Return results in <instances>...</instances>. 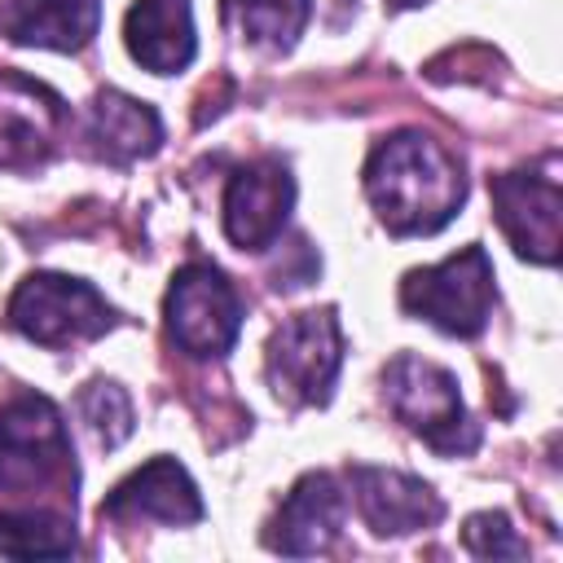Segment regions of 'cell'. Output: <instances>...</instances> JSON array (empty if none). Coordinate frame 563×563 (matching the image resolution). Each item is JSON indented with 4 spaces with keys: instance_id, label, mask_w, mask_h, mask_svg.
Returning a JSON list of instances; mask_svg holds the SVG:
<instances>
[{
    "instance_id": "6da1fadb",
    "label": "cell",
    "mask_w": 563,
    "mask_h": 563,
    "mask_svg": "<svg viewBox=\"0 0 563 563\" xmlns=\"http://www.w3.org/2000/svg\"><path fill=\"white\" fill-rule=\"evenodd\" d=\"M361 180L378 220L400 238L440 233L466 198L462 163L427 132H396L378 141Z\"/></svg>"
},
{
    "instance_id": "7a4b0ae2",
    "label": "cell",
    "mask_w": 563,
    "mask_h": 563,
    "mask_svg": "<svg viewBox=\"0 0 563 563\" xmlns=\"http://www.w3.org/2000/svg\"><path fill=\"white\" fill-rule=\"evenodd\" d=\"M493 260L479 242L462 246L457 255L431 264V268H413L400 282V308L418 321H431L444 334L471 339L488 325L493 312Z\"/></svg>"
},
{
    "instance_id": "3957f363",
    "label": "cell",
    "mask_w": 563,
    "mask_h": 563,
    "mask_svg": "<svg viewBox=\"0 0 563 563\" xmlns=\"http://www.w3.org/2000/svg\"><path fill=\"white\" fill-rule=\"evenodd\" d=\"M383 387H387V405L396 409V418L409 431H418L431 449L457 457V453H471L479 444V431L466 418L457 378L444 365H431L413 352H400V356H391Z\"/></svg>"
},
{
    "instance_id": "277c9868",
    "label": "cell",
    "mask_w": 563,
    "mask_h": 563,
    "mask_svg": "<svg viewBox=\"0 0 563 563\" xmlns=\"http://www.w3.org/2000/svg\"><path fill=\"white\" fill-rule=\"evenodd\" d=\"M75 479L70 435L48 396L22 391L0 409V488L31 493Z\"/></svg>"
},
{
    "instance_id": "5b68a950",
    "label": "cell",
    "mask_w": 563,
    "mask_h": 563,
    "mask_svg": "<svg viewBox=\"0 0 563 563\" xmlns=\"http://www.w3.org/2000/svg\"><path fill=\"white\" fill-rule=\"evenodd\" d=\"M343 365V330L334 308L282 321L268 339V383L286 405H325Z\"/></svg>"
},
{
    "instance_id": "8992f818",
    "label": "cell",
    "mask_w": 563,
    "mask_h": 563,
    "mask_svg": "<svg viewBox=\"0 0 563 563\" xmlns=\"http://www.w3.org/2000/svg\"><path fill=\"white\" fill-rule=\"evenodd\" d=\"M9 325L31 343L62 347L70 339H97L114 325V308L79 277L31 273L9 299Z\"/></svg>"
},
{
    "instance_id": "52a82bcc",
    "label": "cell",
    "mask_w": 563,
    "mask_h": 563,
    "mask_svg": "<svg viewBox=\"0 0 563 563\" xmlns=\"http://www.w3.org/2000/svg\"><path fill=\"white\" fill-rule=\"evenodd\" d=\"M167 334L189 356H224L242 330V299L211 264H185L163 299Z\"/></svg>"
},
{
    "instance_id": "ba28073f",
    "label": "cell",
    "mask_w": 563,
    "mask_h": 563,
    "mask_svg": "<svg viewBox=\"0 0 563 563\" xmlns=\"http://www.w3.org/2000/svg\"><path fill=\"white\" fill-rule=\"evenodd\" d=\"M295 207V176L282 158H255L224 185V233L238 251H264L282 238Z\"/></svg>"
},
{
    "instance_id": "9c48e42d",
    "label": "cell",
    "mask_w": 563,
    "mask_h": 563,
    "mask_svg": "<svg viewBox=\"0 0 563 563\" xmlns=\"http://www.w3.org/2000/svg\"><path fill=\"white\" fill-rule=\"evenodd\" d=\"M493 211L501 233L510 238L519 260L532 264H554L559 260V216H563V194L554 176L537 172H501L493 176Z\"/></svg>"
},
{
    "instance_id": "30bf717a",
    "label": "cell",
    "mask_w": 563,
    "mask_h": 563,
    "mask_svg": "<svg viewBox=\"0 0 563 563\" xmlns=\"http://www.w3.org/2000/svg\"><path fill=\"white\" fill-rule=\"evenodd\" d=\"M343 515H347V501L334 484V475L325 471H308L282 501V510L273 515L268 532H264V545L277 550V554H321L334 545L339 528H343Z\"/></svg>"
},
{
    "instance_id": "8fae6325",
    "label": "cell",
    "mask_w": 563,
    "mask_h": 563,
    "mask_svg": "<svg viewBox=\"0 0 563 563\" xmlns=\"http://www.w3.org/2000/svg\"><path fill=\"white\" fill-rule=\"evenodd\" d=\"M352 488H356V506H361L365 523L378 537H405V532L440 523V515H444L431 484H422L418 475H405V471L352 466Z\"/></svg>"
},
{
    "instance_id": "7c38bea8",
    "label": "cell",
    "mask_w": 563,
    "mask_h": 563,
    "mask_svg": "<svg viewBox=\"0 0 563 563\" xmlns=\"http://www.w3.org/2000/svg\"><path fill=\"white\" fill-rule=\"evenodd\" d=\"M62 119L66 110L53 88L0 70V163H40L53 150Z\"/></svg>"
},
{
    "instance_id": "4fadbf2b",
    "label": "cell",
    "mask_w": 563,
    "mask_h": 563,
    "mask_svg": "<svg viewBox=\"0 0 563 563\" xmlns=\"http://www.w3.org/2000/svg\"><path fill=\"white\" fill-rule=\"evenodd\" d=\"M101 515L110 519H158V523H198L202 497L189 479V471L176 457H154L141 471H132L106 501Z\"/></svg>"
},
{
    "instance_id": "5bb4252c",
    "label": "cell",
    "mask_w": 563,
    "mask_h": 563,
    "mask_svg": "<svg viewBox=\"0 0 563 563\" xmlns=\"http://www.w3.org/2000/svg\"><path fill=\"white\" fill-rule=\"evenodd\" d=\"M123 44L154 75L185 70L198 53L189 0H136L123 18Z\"/></svg>"
},
{
    "instance_id": "9a60e30c",
    "label": "cell",
    "mask_w": 563,
    "mask_h": 563,
    "mask_svg": "<svg viewBox=\"0 0 563 563\" xmlns=\"http://www.w3.org/2000/svg\"><path fill=\"white\" fill-rule=\"evenodd\" d=\"M101 0H4L0 31L13 44L75 53L97 35Z\"/></svg>"
},
{
    "instance_id": "2e32d148",
    "label": "cell",
    "mask_w": 563,
    "mask_h": 563,
    "mask_svg": "<svg viewBox=\"0 0 563 563\" xmlns=\"http://www.w3.org/2000/svg\"><path fill=\"white\" fill-rule=\"evenodd\" d=\"M88 136H92L101 158L132 163V158H145V154L158 150L163 123H158L154 106H145V101H136L119 88H106L88 110Z\"/></svg>"
},
{
    "instance_id": "e0dca14e",
    "label": "cell",
    "mask_w": 563,
    "mask_h": 563,
    "mask_svg": "<svg viewBox=\"0 0 563 563\" xmlns=\"http://www.w3.org/2000/svg\"><path fill=\"white\" fill-rule=\"evenodd\" d=\"M220 13L238 40L264 53H290L312 18V0H220Z\"/></svg>"
},
{
    "instance_id": "ac0fdd59",
    "label": "cell",
    "mask_w": 563,
    "mask_h": 563,
    "mask_svg": "<svg viewBox=\"0 0 563 563\" xmlns=\"http://www.w3.org/2000/svg\"><path fill=\"white\" fill-rule=\"evenodd\" d=\"M75 528L57 510H0V554L9 559H66Z\"/></svg>"
},
{
    "instance_id": "d6986e66",
    "label": "cell",
    "mask_w": 563,
    "mask_h": 563,
    "mask_svg": "<svg viewBox=\"0 0 563 563\" xmlns=\"http://www.w3.org/2000/svg\"><path fill=\"white\" fill-rule=\"evenodd\" d=\"M79 413H84L88 431L97 435V444H106V449H114L132 435V400L119 383H106V378L88 383L79 391Z\"/></svg>"
},
{
    "instance_id": "ffe728a7",
    "label": "cell",
    "mask_w": 563,
    "mask_h": 563,
    "mask_svg": "<svg viewBox=\"0 0 563 563\" xmlns=\"http://www.w3.org/2000/svg\"><path fill=\"white\" fill-rule=\"evenodd\" d=\"M462 541H466V550L479 554V559H523V554H528V545L515 537L510 519L497 515V510L471 515L466 528H462Z\"/></svg>"
},
{
    "instance_id": "44dd1931",
    "label": "cell",
    "mask_w": 563,
    "mask_h": 563,
    "mask_svg": "<svg viewBox=\"0 0 563 563\" xmlns=\"http://www.w3.org/2000/svg\"><path fill=\"white\" fill-rule=\"evenodd\" d=\"M286 260H277V268H273V286L277 290H299V286H308L312 277H317V255H312V246L303 242V238H295L286 251H282Z\"/></svg>"
},
{
    "instance_id": "7402d4cb",
    "label": "cell",
    "mask_w": 563,
    "mask_h": 563,
    "mask_svg": "<svg viewBox=\"0 0 563 563\" xmlns=\"http://www.w3.org/2000/svg\"><path fill=\"white\" fill-rule=\"evenodd\" d=\"M396 9H418V4H427V0H391Z\"/></svg>"
}]
</instances>
